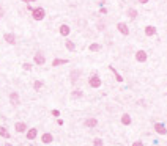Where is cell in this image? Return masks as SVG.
I'll use <instances>...</instances> for the list:
<instances>
[{"label":"cell","instance_id":"1","mask_svg":"<svg viewBox=\"0 0 167 146\" xmlns=\"http://www.w3.org/2000/svg\"><path fill=\"white\" fill-rule=\"evenodd\" d=\"M32 17L35 19V21H43V19L46 17L44 8H41V6H36V8H33L32 9Z\"/></svg>","mask_w":167,"mask_h":146},{"label":"cell","instance_id":"2","mask_svg":"<svg viewBox=\"0 0 167 146\" xmlns=\"http://www.w3.org/2000/svg\"><path fill=\"white\" fill-rule=\"evenodd\" d=\"M88 87H92V88H99L101 87V77L99 75H92V77L88 79Z\"/></svg>","mask_w":167,"mask_h":146},{"label":"cell","instance_id":"3","mask_svg":"<svg viewBox=\"0 0 167 146\" xmlns=\"http://www.w3.org/2000/svg\"><path fill=\"white\" fill-rule=\"evenodd\" d=\"M36 137H38V129H36V127L27 129V132H25V138H27L29 141H33Z\"/></svg>","mask_w":167,"mask_h":146},{"label":"cell","instance_id":"4","mask_svg":"<svg viewBox=\"0 0 167 146\" xmlns=\"http://www.w3.org/2000/svg\"><path fill=\"white\" fill-rule=\"evenodd\" d=\"M33 61H35V65L43 66V65L46 63V57H44V54H43V52H36L35 57H33Z\"/></svg>","mask_w":167,"mask_h":146},{"label":"cell","instance_id":"5","mask_svg":"<svg viewBox=\"0 0 167 146\" xmlns=\"http://www.w3.org/2000/svg\"><path fill=\"white\" fill-rule=\"evenodd\" d=\"M27 124H25L24 121H18L14 124V131L18 132V134H25V132H27Z\"/></svg>","mask_w":167,"mask_h":146},{"label":"cell","instance_id":"6","mask_svg":"<svg viewBox=\"0 0 167 146\" xmlns=\"http://www.w3.org/2000/svg\"><path fill=\"white\" fill-rule=\"evenodd\" d=\"M52 141H54V135H52L51 132H44V134L41 135V143H44V145H51Z\"/></svg>","mask_w":167,"mask_h":146},{"label":"cell","instance_id":"7","mask_svg":"<svg viewBox=\"0 0 167 146\" xmlns=\"http://www.w3.org/2000/svg\"><path fill=\"white\" fill-rule=\"evenodd\" d=\"M117 28H118V32L122 33V35H125V36L129 35V27L125 24V22H118V24H117Z\"/></svg>","mask_w":167,"mask_h":146},{"label":"cell","instance_id":"8","mask_svg":"<svg viewBox=\"0 0 167 146\" xmlns=\"http://www.w3.org/2000/svg\"><path fill=\"white\" fill-rule=\"evenodd\" d=\"M155 131H156V134H159V135H166L167 134V129H166V126L162 124V122H155Z\"/></svg>","mask_w":167,"mask_h":146},{"label":"cell","instance_id":"9","mask_svg":"<svg viewBox=\"0 0 167 146\" xmlns=\"http://www.w3.org/2000/svg\"><path fill=\"white\" fill-rule=\"evenodd\" d=\"M147 58H148V55H147L145 50H137L136 52V60H137L139 63H145Z\"/></svg>","mask_w":167,"mask_h":146},{"label":"cell","instance_id":"10","mask_svg":"<svg viewBox=\"0 0 167 146\" xmlns=\"http://www.w3.org/2000/svg\"><path fill=\"white\" fill-rule=\"evenodd\" d=\"M84 126H85V127H88V129H93V127H96V126H98V119H96V118H88V119H85V121H84Z\"/></svg>","mask_w":167,"mask_h":146},{"label":"cell","instance_id":"11","mask_svg":"<svg viewBox=\"0 0 167 146\" xmlns=\"http://www.w3.org/2000/svg\"><path fill=\"white\" fill-rule=\"evenodd\" d=\"M3 39L6 41V44H11V46L16 44V36L13 35V33H5V35H3Z\"/></svg>","mask_w":167,"mask_h":146},{"label":"cell","instance_id":"12","mask_svg":"<svg viewBox=\"0 0 167 146\" xmlns=\"http://www.w3.org/2000/svg\"><path fill=\"white\" fill-rule=\"evenodd\" d=\"M10 102H11L13 105H19L21 104V99H19V94L16 91H13L11 94H10Z\"/></svg>","mask_w":167,"mask_h":146},{"label":"cell","instance_id":"13","mask_svg":"<svg viewBox=\"0 0 167 146\" xmlns=\"http://www.w3.org/2000/svg\"><path fill=\"white\" fill-rule=\"evenodd\" d=\"M60 35L62 36H68L69 33H71V28H69V25H66V24H63V25H60Z\"/></svg>","mask_w":167,"mask_h":146},{"label":"cell","instance_id":"14","mask_svg":"<svg viewBox=\"0 0 167 146\" xmlns=\"http://www.w3.org/2000/svg\"><path fill=\"white\" fill-rule=\"evenodd\" d=\"M69 77H71V82L79 80V77H81V71H79V69H73V71L69 72Z\"/></svg>","mask_w":167,"mask_h":146},{"label":"cell","instance_id":"15","mask_svg":"<svg viewBox=\"0 0 167 146\" xmlns=\"http://www.w3.org/2000/svg\"><path fill=\"white\" fill-rule=\"evenodd\" d=\"M0 137H2V138H6V140L11 137V134L8 132V129H6L5 126H0Z\"/></svg>","mask_w":167,"mask_h":146},{"label":"cell","instance_id":"16","mask_svg":"<svg viewBox=\"0 0 167 146\" xmlns=\"http://www.w3.org/2000/svg\"><path fill=\"white\" fill-rule=\"evenodd\" d=\"M132 122V119H131V115H128V113H125V115H122V124L123 126H129Z\"/></svg>","mask_w":167,"mask_h":146},{"label":"cell","instance_id":"17","mask_svg":"<svg viewBox=\"0 0 167 146\" xmlns=\"http://www.w3.org/2000/svg\"><path fill=\"white\" fill-rule=\"evenodd\" d=\"M69 60H66V58H55L54 61H52V66L54 68H57V66H62V65H66Z\"/></svg>","mask_w":167,"mask_h":146},{"label":"cell","instance_id":"18","mask_svg":"<svg viewBox=\"0 0 167 146\" xmlns=\"http://www.w3.org/2000/svg\"><path fill=\"white\" fill-rule=\"evenodd\" d=\"M145 35L147 36H155L156 35V27H153V25H147V27H145Z\"/></svg>","mask_w":167,"mask_h":146},{"label":"cell","instance_id":"19","mask_svg":"<svg viewBox=\"0 0 167 146\" xmlns=\"http://www.w3.org/2000/svg\"><path fill=\"white\" fill-rule=\"evenodd\" d=\"M88 50L90 52H99V50H101V44H98V42H93V44L88 46Z\"/></svg>","mask_w":167,"mask_h":146},{"label":"cell","instance_id":"20","mask_svg":"<svg viewBox=\"0 0 167 146\" xmlns=\"http://www.w3.org/2000/svg\"><path fill=\"white\" fill-rule=\"evenodd\" d=\"M126 16H129L131 19H136V17H137V9H136V8H128Z\"/></svg>","mask_w":167,"mask_h":146},{"label":"cell","instance_id":"21","mask_svg":"<svg viewBox=\"0 0 167 146\" xmlns=\"http://www.w3.org/2000/svg\"><path fill=\"white\" fill-rule=\"evenodd\" d=\"M65 46H66V49H68L69 52H74L76 50V44L73 41H69V39H66V41H65Z\"/></svg>","mask_w":167,"mask_h":146},{"label":"cell","instance_id":"22","mask_svg":"<svg viewBox=\"0 0 167 146\" xmlns=\"http://www.w3.org/2000/svg\"><path fill=\"white\" fill-rule=\"evenodd\" d=\"M109 69H111V71L113 72V74H115V79H117V82H123V77H122V75L118 74V72H117V69L113 68V66H109Z\"/></svg>","mask_w":167,"mask_h":146},{"label":"cell","instance_id":"23","mask_svg":"<svg viewBox=\"0 0 167 146\" xmlns=\"http://www.w3.org/2000/svg\"><path fill=\"white\" fill-rule=\"evenodd\" d=\"M103 145H104V141H103V138H99V137L93 138V146H103Z\"/></svg>","mask_w":167,"mask_h":146},{"label":"cell","instance_id":"24","mask_svg":"<svg viewBox=\"0 0 167 146\" xmlns=\"http://www.w3.org/2000/svg\"><path fill=\"white\" fill-rule=\"evenodd\" d=\"M33 88H35L36 91H38V89H41L43 88V82L41 80H35V82H33Z\"/></svg>","mask_w":167,"mask_h":146},{"label":"cell","instance_id":"25","mask_svg":"<svg viewBox=\"0 0 167 146\" xmlns=\"http://www.w3.org/2000/svg\"><path fill=\"white\" fill-rule=\"evenodd\" d=\"M82 94H84V93H82V89H74V91L71 93V96H73V98H82Z\"/></svg>","mask_w":167,"mask_h":146},{"label":"cell","instance_id":"26","mask_svg":"<svg viewBox=\"0 0 167 146\" xmlns=\"http://www.w3.org/2000/svg\"><path fill=\"white\" fill-rule=\"evenodd\" d=\"M24 69L25 71H30V69H32V65H30V63H24Z\"/></svg>","mask_w":167,"mask_h":146},{"label":"cell","instance_id":"27","mask_svg":"<svg viewBox=\"0 0 167 146\" xmlns=\"http://www.w3.org/2000/svg\"><path fill=\"white\" fill-rule=\"evenodd\" d=\"M131 146H143V141H134Z\"/></svg>","mask_w":167,"mask_h":146},{"label":"cell","instance_id":"28","mask_svg":"<svg viewBox=\"0 0 167 146\" xmlns=\"http://www.w3.org/2000/svg\"><path fill=\"white\" fill-rule=\"evenodd\" d=\"M52 116H60V112L58 110H52Z\"/></svg>","mask_w":167,"mask_h":146},{"label":"cell","instance_id":"29","mask_svg":"<svg viewBox=\"0 0 167 146\" xmlns=\"http://www.w3.org/2000/svg\"><path fill=\"white\" fill-rule=\"evenodd\" d=\"M3 14H5V9H3V8H2V6H0V19H2V17H3Z\"/></svg>","mask_w":167,"mask_h":146},{"label":"cell","instance_id":"30","mask_svg":"<svg viewBox=\"0 0 167 146\" xmlns=\"http://www.w3.org/2000/svg\"><path fill=\"white\" fill-rule=\"evenodd\" d=\"M57 124H58V126H63V119L58 118V119H57Z\"/></svg>","mask_w":167,"mask_h":146},{"label":"cell","instance_id":"31","mask_svg":"<svg viewBox=\"0 0 167 146\" xmlns=\"http://www.w3.org/2000/svg\"><path fill=\"white\" fill-rule=\"evenodd\" d=\"M99 11H101V14H107V9H106V8H101Z\"/></svg>","mask_w":167,"mask_h":146},{"label":"cell","instance_id":"32","mask_svg":"<svg viewBox=\"0 0 167 146\" xmlns=\"http://www.w3.org/2000/svg\"><path fill=\"white\" fill-rule=\"evenodd\" d=\"M150 0H139V3H142V5H145V3H148Z\"/></svg>","mask_w":167,"mask_h":146},{"label":"cell","instance_id":"33","mask_svg":"<svg viewBox=\"0 0 167 146\" xmlns=\"http://www.w3.org/2000/svg\"><path fill=\"white\" fill-rule=\"evenodd\" d=\"M30 2H38V0H27V3H30Z\"/></svg>","mask_w":167,"mask_h":146},{"label":"cell","instance_id":"34","mask_svg":"<svg viewBox=\"0 0 167 146\" xmlns=\"http://www.w3.org/2000/svg\"><path fill=\"white\" fill-rule=\"evenodd\" d=\"M5 146H13L11 143H5Z\"/></svg>","mask_w":167,"mask_h":146},{"label":"cell","instance_id":"35","mask_svg":"<svg viewBox=\"0 0 167 146\" xmlns=\"http://www.w3.org/2000/svg\"><path fill=\"white\" fill-rule=\"evenodd\" d=\"M21 2H25V3H27V0H21ZM27 5H29V3H27Z\"/></svg>","mask_w":167,"mask_h":146}]
</instances>
